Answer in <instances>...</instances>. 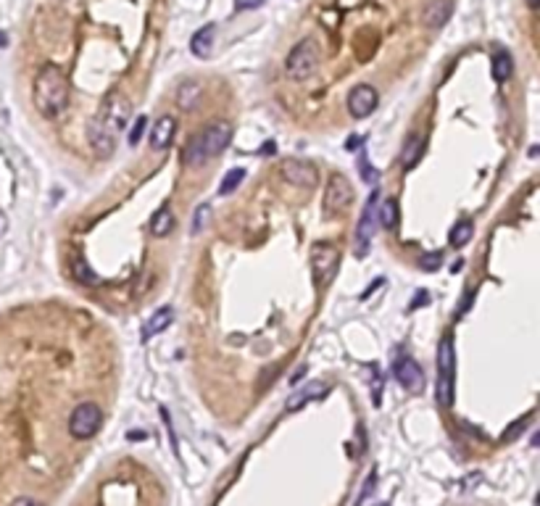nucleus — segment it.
Here are the masks:
<instances>
[{"mask_svg":"<svg viewBox=\"0 0 540 506\" xmlns=\"http://www.w3.org/2000/svg\"><path fill=\"white\" fill-rule=\"evenodd\" d=\"M356 145H359V138H350L348 143H345V148L348 150H356Z\"/></svg>","mask_w":540,"mask_h":506,"instance_id":"33","label":"nucleus"},{"mask_svg":"<svg viewBox=\"0 0 540 506\" xmlns=\"http://www.w3.org/2000/svg\"><path fill=\"white\" fill-rule=\"evenodd\" d=\"M0 45H6V35L3 32H0Z\"/></svg>","mask_w":540,"mask_h":506,"instance_id":"36","label":"nucleus"},{"mask_svg":"<svg viewBox=\"0 0 540 506\" xmlns=\"http://www.w3.org/2000/svg\"><path fill=\"white\" fill-rule=\"evenodd\" d=\"M419 267L422 269H427V272H435L438 267H443V253H424V256L419 258Z\"/></svg>","mask_w":540,"mask_h":506,"instance_id":"26","label":"nucleus"},{"mask_svg":"<svg viewBox=\"0 0 540 506\" xmlns=\"http://www.w3.org/2000/svg\"><path fill=\"white\" fill-rule=\"evenodd\" d=\"M324 393H327V385H321V382H314L311 387L300 390L298 396L290 398V404H288V411H298L303 404H309V401H314V398H321Z\"/></svg>","mask_w":540,"mask_h":506,"instance_id":"19","label":"nucleus"},{"mask_svg":"<svg viewBox=\"0 0 540 506\" xmlns=\"http://www.w3.org/2000/svg\"><path fill=\"white\" fill-rule=\"evenodd\" d=\"M319 69V48L314 40H300L295 48L290 50V56L285 61V74L293 82H303L314 77Z\"/></svg>","mask_w":540,"mask_h":506,"instance_id":"5","label":"nucleus"},{"mask_svg":"<svg viewBox=\"0 0 540 506\" xmlns=\"http://www.w3.org/2000/svg\"><path fill=\"white\" fill-rule=\"evenodd\" d=\"M206 219H209V206H200L195 214V232L200 229V224H206Z\"/></svg>","mask_w":540,"mask_h":506,"instance_id":"31","label":"nucleus"},{"mask_svg":"<svg viewBox=\"0 0 540 506\" xmlns=\"http://www.w3.org/2000/svg\"><path fill=\"white\" fill-rule=\"evenodd\" d=\"M214 35H216V27H214V24H206L203 30H198L192 35L190 50L198 59H209L211 56V50H214Z\"/></svg>","mask_w":540,"mask_h":506,"instance_id":"15","label":"nucleus"},{"mask_svg":"<svg viewBox=\"0 0 540 506\" xmlns=\"http://www.w3.org/2000/svg\"><path fill=\"white\" fill-rule=\"evenodd\" d=\"M11 506H42V504L32 496H19V498H13V504Z\"/></svg>","mask_w":540,"mask_h":506,"instance_id":"30","label":"nucleus"},{"mask_svg":"<svg viewBox=\"0 0 540 506\" xmlns=\"http://www.w3.org/2000/svg\"><path fill=\"white\" fill-rule=\"evenodd\" d=\"M130 438H132V440H137V438H145V433H142V430H140V433H130Z\"/></svg>","mask_w":540,"mask_h":506,"instance_id":"34","label":"nucleus"},{"mask_svg":"<svg viewBox=\"0 0 540 506\" xmlns=\"http://www.w3.org/2000/svg\"><path fill=\"white\" fill-rule=\"evenodd\" d=\"M264 0H240L238 3V8H256V6H261Z\"/></svg>","mask_w":540,"mask_h":506,"instance_id":"32","label":"nucleus"},{"mask_svg":"<svg viewBox=\"0 0 540 506\" xmlns=\"http://www.w3.org/2000/svg\"><path fill=\"white\" fill-rule=\"evenodd\" d=\"M527 6H530V8H538V6H540V0H527Z\"/></svg>","mask_w":540,"mask_h":506,"instance_id":"35","label":"nucleus"},{"mask_svg":"<svg viewBox=\"0 0 540 506\" xmlns=\"http://www.w3.org/2000/svg\"><path fill=\"white\" fill-rule=\"evenodd\" d=\"M393 372H395V380H398L409 393H417V396H419L422 390H424V372H422V367L414 359L400 356L398 361H395Z\"/></svg>","mask_w":540,"mask_h":506,"instance_id":"11","label":"nucleus"},{"mask_svg":"<svg viewBox=\"0 0 540 506\" xmlns=\"http://www.w3.org/2000/svg\"><path fill=\"white\" fill-rule=\"evenodd\" d=\"M103 425V411L98 404L85 401L80 406H74V411L69 414V433L77 440H90Z\"/></svg>","mask_w":540,"mask_h":506,"instance_id":"7","label":"nucleus"},{"mask_svg":"<svg viewBox=\"0 0 540 506\" xmlns=\"http://www.w3.org/2000/svg\"><path fill=\"white\" fill-rule=\"evenodd\" d=\"M171 229H174V214H171L169 206H164V209H159L153 214V219H150V232H153L156 238H166Z\"/></svg>","mask_w":540,"mask_h":506,"instance_id":"17","label":"nucleus"},{"mask_svg":"<svg viewBox=\"0 0 540 506\" xmlns=\"http://www.w3.org/2000/svg\"><path fill=\"white\" fill-rule=\"evenodd\" d=\"M472 232H474V224H472V219H461L456 227L450 229V246L453 248H464L467 243L472 240Z\"/></svg>","mask_w":540,"mask_h":506,"instance_id":"20","label":"nucleus"},{"mask_svg":"<svg viewBox=\"0 0 540 506\" xmlns=\"http://www.w3.org/2000/svg\"><path fill=\"white\" fill-rule=\"evenodd\" d=\"M35 109L45 119H56L69 109V82L56 64H45L35 77Z\"/></svg>","mask_w":540,"mask_h":506,"instance_id":"2","label":"nucleus"},{"mask_svg":"<svg viewBox=\"0 0 540 506\" xmlns=\"http://www.w3.org/2000/svg\"><path fill=\"white\" fill-rule=\"evenodd\" d=\"M530 417H532V414H527V417L517 419V422H511V425H509V430H506V433H503V435H501V440H503V443H511V440H514V438H520L522 433H524V430H527V422H530Z\"/></svg>","mask_w":540,"mask_h":506,"instance_id":"25","label":"nucleus"},{"mask_svg":"<svg viewBox=\"0 0 540 506\" xmlns=\"http://www.w3.org/2000/svg\"><path fill=\"white\" fill-rule=\"evenodd\" d=\"M282 177L293 182V185H298V188H314L317 182H319V174H317V169L314 164L309 161H300V159H290L282 164Z\"/></svg>","mask_w":540,"mask_h":506,"instance_id":"12","label":"nucleus"},{"mask_svg":"<svg viewBox=\"0 0 540 506\" xmlns=\"http://www.w3.org/2000/svg\"><path fill=\"white\" fill-rule=\"evenodd\" d=\"M171 325V308L169 306H164L159 308L153 317H150L148 322V327H145V335H156V332H161V330H166Z\"/></svg>","mask_w":540,"mask_h":506,"instance_id":"23","label":"nucleus"},{"mask_svg":"<svg viewBox=\"0 0 540 506\" xmlns=\"http://www.w3.org/2000/svg\"><path fill=\"white\" fill-rule=\"evenodd\" d=\"M353 185L350 179L340 171H332L330 182H327V190H324V211L327 214H343L353 203Z\"/></svg>","mask_w":540,"mask_h":506,"instance_id":"8","label":"nucleus"},{"mask_svg":"<svg viewBox=\"0 0 540 506\" xmlns=\"http://www.w3.org/2000/svg\"><path fill=\"white\" fill-rule=\"evenodd\" d=\"M377 100H380V95H377V90L372 88V85H356V88L348 92L350 116H353V119H367V116H372L374 109H377Z\"/></svg>","mask_w":540,"mask_h":506,"instance_id":"10","label":"nucleus"},{"mask_svg":"<svg viewBox=\"0 0 540 506\" xmlns=\"http://www.w3.org/2000/svg\"><path fill=\"white\" fill-rule=\"evenodd\" d=\"M374 483H377V475L372 472V475L367 477V488H364V493H361V496H359V501H356V506H361V501H364V498L369 496V490H374Z\"/></svg>","mask_w":540,"mask_h":506,"instance_id":"29","label":"nucleus"},{"mask_svg":"<svg viewBox=\"0 0 540 506\" xmlns=\"http://www.w3.org/2000/svg\"><path fill=\"white\" fill-rule=\"evenodd\" d=\"M453 13V0H430L422 11V24L427 30H441L446 27Z\"/></svg>","mask_w":540,"mask_h":506,"instance_id":"13","label":"nucleus"},{"mask_svg":"<svg viewBox=\"0 0 540 506\" xmlns=\"http://www.w3.org/2000/svg\"><path fill=\"white\" fill-rule=\"evenodd\" d=\"M309 258H311V272H314V282H317L319 288L324 282H330V279L335 277L338 267H340V251L335 248L332 243H324V240L311 246Z\"/></svg>","mask_w":540,"mask_h":506,"instance_id":"6","label":"nucleus"},{"mask_svg":"<svg viewBox=\"0 0 540 506\" xmlns=\"http://www.w3.org/2000/svg\"><path fill=\"white\" fill-rule=\"evenodd\" d=\"M174 132H177V121L174 116H161L153 129H150V148L153 150H164L171 145V140H174Z\"/></svg>","mask_w":540,"mask_h":506,"instance_id":"14","label":"nucleus"},{"mask_svg":"<svg viewBox=\"0 0 540 506\" xmlns=\"http://www.w3.org/2000/svg\"><path fill=\"white\" fill-rule=\"evenodd\" d=\"M200 98V85L198 82H185L180 88V92H177V100H180V106L182 109H195V103H198Z\"/></svg>","mask_w":540,"mask_h":506,"instance_id":"21","label":"nucleus"},{"mask_svg":"<svg viewBox=\"0 0 540 506\" xmlns=\"http://www.w3.org/2000/svg\"><path fill=\"white\" fill-rule=\"evenodd\" d=\"M132 116V103L130 98L119 92V90H111L109 95L100 103V111L92 116V121L87 124V143H90L92 153L98 159H109L113 148H116V135L127 129Z\"/></svg>","mask_w":540,"mask_h":506,"instance_id":"1","label":"nucleus"},{"mask_svg":"<svg viewBox=\"0 0 540 506\" xmlns=\"http://www.w3.org/2000/svg\"><path fill=\"white\" fill-rule=\"evenodd\" d=\"M230 143H232L230 121H214L203 132H198L195 138H190L188 148L182 153V161H185V167H200L206 161L216 159Z\"/></svg>","mask_w":540,"mask_h":506,"instance_id":"3","label":"nucleus"},{"mask_svg":"<svg viewBox=\"0 0 540 506\" xmlns=\"http://www.w3.org/2000/svg\"><path fill=\"white\" fill-rule=\"evenodd\" d=\"M377 200H380V190H372L369 200H367V206H364V214L359 219V227H356V256L364 258L367 256V251L372 246V232H374V222L372 217L377 214Z\"/></svg>","mask_w":540,"mask_h":506,"instance_id":"9","label":"nucleus"},{"mask_svg":"<svg viewBox=\"0 0 540 506\" xmlns=\"http://www.w3.org/2000/svg\"><path fill=\"white\" fill-rule=\"evenodd\" d=\"M243 179H245V169H240V167L230 169V171L224 174V179H221L219 193H221V195H230V193H235V188L240 185Z\"/></svg>","mask_w":540,"mask_h":506,"instance_id":"24","label":"nucleus"},{"mask_svg":"<svg viewBox=\"0 0 540 506\" xmlns=\"http://www.w3.org/2000/svg\"><path fill=\"white\" fill-rule=\"evenodd\" d=\"M514 74V59L509 50H496L493 53V80L506 82Z\"/></svg>","mask_w":540,"mask_h":506,"instance_id":"16","label":"nucleus"},{"mask_svg":"<svg viewBox=\"0 0 540 506\" xmlns=\"http://www.w3.org/2000/svg\"><path fill=\"white\" fill-rule=\"evenodd\" d=\"M77 277H80L82 282H87V285H95V282H100L98 277H92V269L85 264V258H77Z\"/></svg>","mask_w":540,"mask_h":506,"instance_id":"28","label":"nucleus"},{"mask_svg":"<svg viewBox=\"0 0 540 506\" xmlns=\"http://www.w3.org/2000/svg\"><path fill=\"white\" fill-rule=\"evenodd\" d=\"M453 369H456V351L450 337H441L438 343V382H435V398L443 409L453 404Z\"/></svg>","mask_w":540,"mask_h":506,"instance_id":"4","label":"nucleus"},{"mask_svg":"<svg viewBox=\"0 0 540 506\" xmlns=\"http://www.w3.org/2000/svg\"><path fill=\"white\" fill-rule=\"evenodd\" d=\"M422 153H424V138H422V135H414V138H409L406 148H403V153H400L403 169H414V164L422 159Z\"/></svg>","mask_w":540,"mask_h":506,"instance_id":"18","label":"nucleus"},{"mask_svg":"<svg viewBox=\"0 0 540 506\" xmlns=\"http://www.w3.org/2000/svg\"><path fill=\"white\" fill-rule=\"evenodd\" d=\"M377 214H380V224L385 229H393L398 224V203L395 200H385L382 206H377Z\"/></svg>","mask_w":540,"mask_h":506,"instance_id":"22","label":"nucleus"},{"mask_svg":"<svg viewBox=\"0 0 540 506\" xmlns=\"http://www.w3.org/2000/svg\"><path fill=\"white\" fill-rule=\"evenodd\" d=\"M145 127H148V119L145 116H140V119L132 124V132H130V145L135 148L137 143L142 140V135H145Z\"/></svg>","mask_w":540,"mask_h":506,"instance_id":"27","label":"nucleus"}]
</instances>
